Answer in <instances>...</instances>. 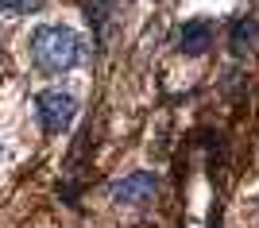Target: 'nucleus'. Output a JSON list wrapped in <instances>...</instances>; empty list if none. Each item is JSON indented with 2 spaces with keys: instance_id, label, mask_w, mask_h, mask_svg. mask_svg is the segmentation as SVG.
Instances as JSON below:
<instances>
[{
  "instance_id": "nucleus-1",
  "label": "nucleus",
  "mask_w": 259,
  "mask_h": 228,
  "mask_svg": "<svg viewBox=\"0 0 259 228\" xmlns=\"http://www.w3.org/2000/svg\"><path fill=\"white\" fill-rule=\"evenodd\" d=\"M31 58L47 74H62V70L81 62V39H77V31H70V27L47 23V27H39V31L31 35Z\"/></svg>"
},
{
  "instance_id": "nucleus-2",
  "label": "nucleus",
  "mask_w": 259,
  "mask_h": 228,
  "mask_svg": "<svg viewBox=\"0 0 259 228\" xmlns=\"http://www.w3.org/2000/svg\"><path fill=\"white\" fill-rule=\"evenodd\" d=\"M35 112H39L47 131H62L66 124L77 116V101H74V93H66V89H43V93L35 97Z\"/></svg>"
},
{
  "instance_id": "nucleus-3",
  "label": "nucleus",
  "mask_w": 259,
  "mask_h": 228,
  "mask_svg": "<svg viewBox=\"0 0 259 228\" xmlns=\"http://www.w3.org/2000/svg\"><path fill=\"white\" fill-rule=\"evenodd\" d=\"M155 194H159V178L147 174V170L128 174V178H120V182L112 186V197H116L120 205H147Z\"/></svg>"
},
{
  "instance_id": "nucleus-4",
  "label": "nucleus",
  "mask_w": 259,
  "mask_h": 228,
  "mask_svg": "<svg viewBox=\"0 0 259 228\" xmlns=\"http://www.w3.org/2000/svg\"><path fill=\"white\" fill-rule=\"evenodd\" d=\"M209 43H213V27H209L205 20H190L182 27V35H178V47H182V55H190V58L205 55Z\"/></svg>"
},
{
  "instance_id": "nucleus-5",
  "label": "nucleus",
  "mask_w": 259,
  "mask_h": 228,
  "mask_svg": "<svg viewBox=\"0 0 259 228\" xmlns=\"http://www.w3.org/2000/svg\"><path fill=\"white\" fill-rule=\"evenodd\" d=\"M43 4V0H0V8H8V12H35Z\"/></svg>"
},
{
  "instance_id": "nucleus-6",
  "label": "nucleus",
  "mask_w": 259,
  "mask_h": 228,
  "mask_svg": "<svg viewBox=\"0 0 259 228\" xmlns=\"http://www.w3.org/2000/svg\"><path fill=\"white\" fill-rule=\"evenodd\" d=\"M0 155H4V151H0Z\"/></svg>"
}]
</instances>
